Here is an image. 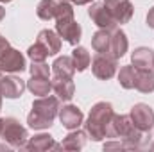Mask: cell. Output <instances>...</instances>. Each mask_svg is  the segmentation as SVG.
I'll return each mask as SVG.
<instances>
[{"instance_id": "cell-18", "label": "cell", "mask_w": 154, "mask_h": 152, "mask_svg": "<svg viewBox=\"0 0 154 152\" xmlns=\"http://www.w3.org/2000/svg\"><path fill=\"white\" fill-rule=\"evenodd\" d=\"M86 140H88L86 131L72 129V131L63 138V141H61V149H65V150H81V149H84Z\"/></svg>"}, {"instance_id": "cell-28", "label": "cell", "mask_w": 154, "mask_h": 152, "mask_svg": "<svg viewBox=\"0 0 154 152\" xmlns=\"http://www.w3.org/2000/svg\"><path fill=\"white\" fill-rule=\"evenodd\" d=\"M104 150H125V147H124L122 140H118V141H106L104 143Z\"/></svg>"}, {"instance_id": "cell-30", "label": "cell", "mask_w": 154, "mask_h": 152, "mask_svg": "<svg viewBox=\"0 0 154 152\" xmlns=\"http://www.w3.org/2000/svg\"><path fill=\"white\" fill-rule=\"evenodd\" d=\"M7 47H11V45H9V41H7V39H5L4 36H2V34H0V54H2V52L7 48Z\"/></svg>"}, {"instance_id": "cell-7", "label": "cell", "mask_w": 154, "mask_h": 152, "mask_svg": "<svg viewBox=\"0 0 154 152\" xmlns=\"http://www.w3.org/2000/svg\"><path fill=\"white\" fill-rule=\"evenodd\" d=\"M0 70L4 74H22L27 70V63L25 57L20 50L7 47L2 54H0Z\"/></svg>"}, {"instance_id": "cell-27", "label": "cell", "mask_w": 154, "mask_h": 152, "mask_svg": "<svg viewBox=\"0 0 154 152\" xmlns=\"http://www.w3.org/2000/svg\"><path fill=\"white\" fill-rule=\"evenodd\" d=\"M29 72L31 75H43V77H50L52 70L48 68V65L45 61H32L31 66H29Z\"/></svg>"}, {"instance_id": "cell-17", "label": "cell", "mask_w": 154, "mask_h": 152, "mask_svg": "<svg viewBox=\"0 0 154 152\" xmlns=\"http://www.w3.org/2000/svg\"><path fill=\"white\" fill-rule=\"evenodd\" d=\"M36 41H39V43L48 50V56H56V54L61 50V38H59V34H57L56 31H52V29H43V31H39Z\"/></svg>"}, {"instance_id": "cell-24", "label": "cell", "mask_w": 154, "mask_h": 152, "mask_svg": "<svg viewBox=\"0 0 154 152\" xmlns=\"http://www.w3.org/2000/svg\"><path fill=\"white\" fill-rule=\"evenodd\" d=\"M72 61H74L75 72H84V70L91 65V56H90L88 48L75 45V48L72 50Z\"/></svg>"}, {"instance_id": "cell-10", "label": "cell", "mask_w": 154, "mask_h": 152, "mask_svg": "<svg viewBox=\"0 0 154 152\" xmlns=\"http://www.w3.org/2000/svg\"><path fill=\"white\" fill-rule=\"evenodd\" d=\"M27 88V82L16 74H5L0 77V93L5 99H20Z\"/></svg>"}, {"instance_id": "cell-6", "label": "cell", "mask_w": 154, "mask_h": 152, "mask_svg": "<svg viewBox=\"0 0 154 152\" xmlns=\"http://www.w3.org/2000/svg\"><path fill=\"white\" fill-rule=\"evenodd\" d=\"M118 70V59L111 54H99L91 59V72L100 81H109Z\"/></svg>"}, {"instance_id": "cell-16", "label": "cell", "mask_w": 154, "mask_h": 152, "mask_svg": "<svg viewBox=\"0 0 154 152\" xmlns=\"http://www.w3.org/2000/svg\"><path fill=\"white\" fill-rule=\"evenodd\" d=\"M131 65L138 70L142 68H154V50L149 47H138L131 54Z\"/></svg>"}, {"instance_id": "cell-31", "label": "cell", "mask_w": 154, "mask_h": 152, "mask_svg": "<svg viewBox=\"0 0 154 152\" xmlns=\"http://www.w3.org/2000/svg\"><path fill=\"white\" fill-rule=\"evenodd\" d=\"M70 4H75V5H86V4H91L93 0H66Z\"/></svg>"}, {"instance_id": "cell-13", "label": "cell", "mask_w": 154, "mask_h": 152, "mask_svg": "<svg viewBox=\"0 0 154 152\" xmlns=\"http://www.w3.org/2000/svg\"><path fill=\"white\" fill-rule=\"evenodd\" d=\"M25 150H31V152L61 150V143H57L48 132H41V134H34L32 138L27 140V143H25Z\"/></svg>"}, {"instance_id": "cell-5", "label": "cell", "mask_w": 154, "mask_h": 152, "mask_svg": "<svg viewBox=\"0 0 154 152\" xmlns=\"http://www.w3.org/2000/svg\"><path fill=\"white\" fill-rule=\"evenodd\" d=\"M129 118L134 123V127L145 134H149L154 129V109L149 104H143V102L134 104L129 111Z\"/></svg>"}, {"instance_id": "cell-2", "label": "cell", "mask_w": 154, "mask_h": 152, "mask_svg": "<svg viewBox=\"0 0 154 152\" xmlns=\"http://www.w3.org/2000/svg\"><path fill=\"white\" fill-rule=\"evenodd\" d=\"M145 136H147L145 132H142L140 129L134 127L129 114H116V113L113 114V118L109 122V127H108V132H106V138L122 140V143L127 150L142 149V141L145 140Z\"/></svg>"}, {"instance_id": "cell-33", "label": "cell", "mask_w": 154, "mask_h": 152, "mask_svg": "<svg viewBox=\"0 0 154 152\" xmlns=\"http://www.w3.org/2000/svg\"><path fill=\"white\" fill-rule=\"evenodd\" d=\"M9 2H13V0H0V4H9Z\"/></svg>"}, {"instance_id": "cell-8", "label": "cell", "mask_w": 154, "mask_h": 152, "mask_svg": "<svg viewBox=\"0 0 154 152\" xmlns=\"http://www.w3.org/2000/svg\"><path fill=\"white\" fill-rule=\"evenodd\" d=\"M56 32L59 34V38L65 39L70 45H79L81 41V34L82 29L79 25V22L75 20V16H63L56 20Z\"/></svg>"}, {"instance_id": "cell-26", "label": "cell", "mask_w": 154, "mask_h": 152, "mask_svg": "<svg viewBox=\"0 0 154 152\" xmlns=\"http://www.w3.org/2000/svg\"><path fill=\"white\" fill-rule=\"evenodd\" d=\"M27 56H29L31 61H45L47 57H50V56H48V50H47L39 41H36L34 45H31V47L27 48Z\"/></svg>"}, {"instance_id": "cell-35", "label": "cell", "mask_w": 154, "mask_h": 152, "mask_svg": "<svg viewBox=\"0 0 154 152\" xmlns=\"http://www.w3.org/2000/svg\"><path fill=\"white\" fill-rule=\"evenodd\" d=\"M2 99H4V97H2V93H0V109H2Z\"/></svg>"}, {"instance_id": "cell-22", "label": "cell", "mask_w": 154, "mask_h": 152, "mask_svg": "<svg viewBox=\"0 0 154 152\" xmlns=\"http://www.w3.org/2000/svg\"><path fill=\"white\" fill-rule=\"evenodd\" d=\"M61 2H63V0H41V2L38 4V7H36V14H38V18L39 20H43V22L56 20Z\"/></svg>"}, {"instance_id": "cell-34", "label": "cell", "mask_w": 154, "mask_h": 152, "mask_svg": "<svg viewBox=\"0 0 154 152\" xmlns=\"http://www.w3.org/2000/svg\"><path fill=\"white\" fill-rule=\"evenodd\" d=\"M2 125H4V118H0V132H2Z\"/></svg>"}, {"instance_id": "cell-1", "label": "cell", "mask_w": 154, "mask_h": 152, "mask_svg": "<svg viewBox=\"0 0 154 152\" xmlns=\"http://www.w3.org/2000/svg\"><path fill=\"white\" fill-rule=\"evenodd\" d=\"M61 109V99L56 95H45L32 102V109L27 114V123L34 131L48 129Z\"/></svg>"}, {"instance_id": "cell-15", "label": "cell", "mask_w": 154, "mask_h": 152, "mask_svg": "<svg viewBox=\"0 0 154 152\" xmlns=\"http://www.w3.org/2000/svg\"><path fill=\"white\" fill-rule=\"evenodd\" d=\"M127 48H129L127 34H125L120 27L113 29V31H111V41H109V52H108V54H111L113 57L120 59V57L125 56Z\"/></svg>"}, {"instance_id": "cell-32", "label": "cell", "mask_w": 154, "mask_h": 152, "mask_svg": "<svg viewBox=\"0 0 154 152\" xmlns=\"http://www.w3.org/2000/svg\"><path fill=\"white\" fill-rule=\"evenodd\" d=\"M4 18H5V9H4V7L0 5V22H2Z\"/></svg>"}, {"instance_id": "cell-4", "label": "cell", "mask_w": 154, "mask_h": 152, "mask_svg": "<svg viewBox=\"0 0 154 152\" xmlns=\"http://www.w3.org/2000/svg\"><path fill=\"white\" fill-rule=\"evenodd\" d=\"M0 140L5 141L7 145H11L13 150H25V143L29 140L27 127H23L20 123V120H16L14 116H7V118H4Z\"/></svg>"}, {"instance_id": "cell-21", "label": "cell", "mask_w": 154, "mask_h": 152, "mask_svg": "<svg viewBox=\"0 0 154 152\" xmlns=\"http://www.w3.org/2000/svg\"><path fill=\"white\" fill-rule=\"evenodd\" d=\"M134 88L140 93H152L154 91V68H136V82Z\"/></svg>"}, {"instance_id": "cell-3", "label": "cell", "mask_w": 154, "mask_h": 152, "mask_svg": "<svg viewBox=\"0 0 154 152\" xmlns=\"http://www.w3.org/2000/svg\"><path fill=\"white\" fill-rule=\"evenodd\" d=\"M113 114H115V111H113L111 102L100 100V102L93 104V108L90 109V114H88L86 122L82 123V125H84V131H86V134H88V138L93 140V141L104 140Z\"/></svg>"}, {"instance_id": "cell-12", "label": "cell", "mask_w": 154, "mask_h": 152, "mask_svg": "<svg viewBox=\"0 0 154 152\" xmlns=\"http://www.w3.org/2000/svg\"><path fill=\"white\" fill-rule=\"evenodd\" d=\"M59 122L63 123L65 129L72 131V129H79L82 123H84V114L82 111L74 106V104H66V106H61L59 109Z\"/></svg>"}, {"instance_id": "cell-25", "label": "cell", "mask_w": 154, "mask_h": 152, "mask_svg": "<svg viewBox=\"0 0 154 152\" xmlns=\"http://www.w3.org/2000/svg\"><path fill=\"white\" fill-rule=\"evenodd\" d=\"M134 82H136V68L133 65L122 66L120 72H118V84L124 90H133L134 88Z\"/></svg>"}, {"instance_id": "cell-23", "label": "cell", "mask_w": 154, "mask_h": 152, "mask_svg": "<svg viewBox=\"0 0 154 152\" xmlns=\"http://www.w3.org/2000/svg\"><path fill=\"white\" fill-rule=\"evenodd\" d=\"M109 41H111V31L108 29H99L91 36V47L99 54H108L109 52Z\"/></svg>"}, {"instance_id": "cell-9", "label": "cell", "mask_w": 154, "mask_h": 152, "mask_svg": "<svg viewBox=\"0 0 154 152\" xmlns=\"http://www.w3.org/2000/svg\"><path fill=\"white\" fill-rule=\"evenodd\" d=\"M88 16L91 18V22L99 27V29H108L113 31L118 27L116 20L113 18V14L109 13V9L106 7L104 2H91L90 9H88Z\"/></svg>"}, {"instance_id": "cell-20", "label": "cell", "mask_w": 154, "mask_h": 152, "mask_svg": "<svg viewBox=\"0 0 154 152\" xmlns=\"http://www.w3.org/2000/svg\"><path fill=\"white\" fill-rule=\"evenodd\" d=\"M50 70H52V75L56 77H74L75 66H74L72 56H59V57H56V61L52 63Z\"/></svg>"}, {"instance_id": "cell-29", "label": "cell", "mask_w": 154, "mask_h": 152, "mask_svg": "<svg viewBox=\"0 0 154 152\" xmlns=\"http://www.w3.org/2000/svg\"><path fill=\"white\" fill-rule=\"evenodd\" d=\"M147 25L151 29H154V5L149 9V13H147Z\"/></svg>"}, {"instance_id": "cell-14", "label": "cell", "mask_w": 154, "mask_h": 152, "mask_svg": "<svg viewBox=\"0 0 154 152\" xmlns=\"http://www.w3.org/2000/svg\"><path fill=\"white\" fill-rule=\"evenodd\" d=\"M52 90H54V93H56L63 102H68V100H72L74 95H75L74 79H72V77H56V75H52Z\"/></svg>"}, {"instance_id": "cell-11", "label": "cell", "mask_w": 154, "mask_h": 152, "mask_svg": "<svg viewBox=\"0 0 154 152\" xmlns=\"http://www.w3.org/2000/svg\"><path fill=\"white\" fill-rule=\"evenodd\" d=\"M102 2L106 4V7L109 9V13L113 14L118 25L127 23L134 14V7L131 0H102Z\"/></svg>"}, {"instance_id": "cell-36", "label": "cell", "mask_w": 154, "mask_h": 152, "mask_svg": "<svg viewBox=\"0 0 154 152\" xmlns=\"http://www.w3.org/2000/svg\"><path fill=\"white\" fill-rule=\"evenodd\" d=\"M149 149H151V150H154V143H151V145H149Z\"/></svg>"}, {"instance_id": "cell-19", "label": "cell", "mask_w": 154, "mask_h": 152, "mask_svg": "<svg viewBox=\"0 0 154 152\" xmlns=\"http://www.w3.org/2000/svg\"><path fill=\"white\" fill-rule=\"evenodd\" d=\"M27 90L32 95L38 97H45L52 91V79L43 75H31V79L27 81Z\"/></svg>"}]
</instances>
